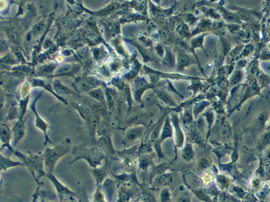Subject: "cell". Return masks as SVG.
Listing matches in <instances>:
<instances>
[{
    "label": "cell",
    "instance_id": "21",
    "mask_svg": "<svg viewBox=\"0 0 270 202\" xmlns=\"http://www.w3.org/2000/svg\"><path fill=\"white\" fill-rule=\"evenodd\" d=\"M78 55L79 56L80 58H81L82 60H84V58H86L87 56V50H86V49L81 50L79 52Z\"/></svg>",
    "mask_w": 270,
    "mask_h": 202
},
{
    "label": "cell",
    "instance_id": "1",
    "mask_svg": "<svg viewBox=\"0 0 270 202\" xmlns=\"http://www.w3.org/2000/svg\"><path fill=\"white\" fill-rule=\"evenodd\" d=\"M71 148V140L66 138L60 144L52 148H47L43 154L44 165L47 168V173H52L57 161L70 152Z\"/></svg>",
    "mask_w": 270,
    "mask_h": 202
},
{
    "label": "cell",
    "instance_id": "27",
    "mask_svg": "<svg viewBox=\"0 0 270 202\" xmlns=\"http://www.w3.org/2000/svg\"><path fill=\"white\" fill-rule=\"evenodd\" d=\"M240 16L243 19H245V20H246V19H247L248 18L247 15V14L244 13H240Z\"/></svg>",
    "mask_w": 270,
    "mask_h": 202
},
{
    "label": "cell",
    "instance_id": "10",
    "mask_svg": "<svg viewBox=\"0 0 270 202\" xmlns=\"http://www.w3.org/2000/svg\"><path fill=\"white\" fill-rule=\"evenodd\" d=\"M172 128L170 125V124L168 122H166L165 125L164 126L163 132L162 133V140H164L166 138L172 136Z\"/></svg>",
    "mask_w": 270,
    "mask_h": 202
},
{
    "label": "cell",
    "instance_id": "6",
    "mask_svg": "<svg viewBox=\"0 0 270 202\" xmlns=\"http://www.w3.org/2000/svg\"><path fill=\"white\" fill-rule=\"evenodd\" d=\"M25 166L23 162H15L11 160L10 158L4 157L3 155H1V171H6L8 168L14 166Z\"/></svg>",
    "mask_w": 270,
    "mask_h": 202
},
{
    "label": "cell",
    "instance_id": "3",
    "mask_svg": "<svg viewBox=\"0 0 270 202\" xmlns=\"http://www.w3.org/2000/svg\"><path fill=\"white\" fill-rule=\"evenodd\" d=\"M72 153L75 158L71 163L80 159H84L87 161L91 166L95 168L100 164L102 159L104 157L102 151L97 148H87L81 146L75 147Z\"/></svg>",
    "mask_w": 270,
    "mask_h": 202
},
{
    "label": "cell",
    "instance_id": "25",
    "mask_svg": "<svg viewBox=\"0 0 270 202\" xmlns=\"http://www.w3.org/2000/svg\"><path fill=\"white\" fill-rule=\"evenodd\" d=\"M10 34L11 38V39H12V40H13L14 41L17 40L18 37H17V33H16L15 31H11L10 33Z\"/></svg>",
    "mask_w": 270,
    "mask_h": 202
},
{
    "label": "cell",
    "instance_id": "19",
    "mask_svg": "<svg viewBox=\"0 0 270 202\" xmlns=\"http://www.w3.org/2000/svg\"><path fill=\"white\" fill-rule=\"evenodd\" d=\"M55 66L53 65H47L45 66L42 68V72L44 73H50L52 72V71L54 70Z\"/></svg>",
    "mask_w": 270,
    "mask_h": 202
},
{
    "label": "cell",
    "instance_id": "26",
    "mask_svg": "<svg viewBox=\"0 0 270 202\" xmlns=\"http://www.w3.org/2000/svg\"><path fill=\"white\" fill-rule=\"evenodd\" d=\"M209 165V163L208 162L206 161V160H202L200 164H199V168H201V169H203V168H206V167L208 166Z\"/></svg>",
    "mask_w": 270,
    "mask_h": 202
},
{
    "label": "cell",
    "instance_id": "16",
    "mask_svg": "<svg viewBox=\"0 0 270 202\" xmlns=\"http://www.w3.org/2000/svg\"><path fill=\"white\" fill-rule=\"evenodd\" d=\"M221 132H222V135L223 138H229V136H230V135L229 127L226 125H224L222 127Z\"/></svg>",
    "mask_w": 270,
    "mask_h": 202
},
{
    "label": "cell",
    "instance_id": "9",
    "mask_svg": "<svg viewBox=\"0 0 270 202\" xmlns=\"http://www.w3.org/2000/svg\"><path fill=\"white\" fill-rule=\"evenodd\" d=\"M182 158L186 161H190L194 157V151L191 145H187L184 148L182 153Z\"/></svg>",
    "mask_w": 270,
    "mask_h": 202
},
{
    "label": "cell",
    "instance_id": "24",
    "mask_svg": "<svg viewBox=\"0 0 270 202\" xmlns=\"http://www.w3.org/2000/svg\"><path fill=\"white\" fill-rule=\"evenodd\" d=\"M178 202H190L189 197L187 195H182L179 198Z\"/></svg>",
    "mask_w": 270,
    "mask_h": 202
},
{
    "label": "cell",
    "instance_id": "8",
    "mask_svg": "<svg viewBox=\"0 0 270 202\" xmlns=\"http://www.w3.org/2000/svg\"><path fill=\"white\" fill-rule=\"evenodd\" d=\"M189 134L193 141L195 142L197 144H198L200 145L202 144V136L200 135V133H199V131H198L196 128H191L189 130Z\"/></svg>",
    "mask_w": 270,
    "mask_h": 202
},
{
    "label": "cell",
    "instance_id": "14",
    "mask_svg": "<svg viewBox=\"0 0 270 202\" xmlns=\"http://www.w3.org/2000/svg\"><path fill=\"white\" fill-rule=\"evenodd\" d=\"M94 175H95V177L96 179L97 182L98 183L101 182L105 176V172H104L102 170H99V169H95L94 171Z\"/></svg>",
    "mask_w": 270,
    "mask_h": 202
},
{
    "label": "cell",
    "instance_id": "4",
    "mask_svg": "<svg viewBox=\"0 0 270 202\" xmlns=\"http://www.w3.org/2000/svg\"><path fill=\"white\" fill-rule=\"evenodd\" d=\"M11 137V131L7 125L2 124L1 126V141L2 143V148H7L11 152L13 153L14 149L12 148L10 144Z\"/></svg>",
    "mask_w": 270,
    "mask_h": 202
},
{
    "label": "cell",
    "instance_id": "12",
    "mask_svg": "<svg viewBox=\"0 0 270 202\" xmlns=\"http://www.w3.org/2000/svg\"><path fill=\"white\" fill-rule=\"evenodd\" d=\"M90 95L94 98H96L99 101H102L104 100V96L103 93L100 90H95L90 92Z\"/></svg>",
    "mask_w": 270,
    "mask_h": 202
},
{
    "label": "cell",
    "instance_id": "17",
    "mask_svg": "<svg viewBox=\"0 0 270 202\" xmlns=\"http://www.w3.org/2000/svg\"><path fill=\"white\" fill-rule=\"evenodd\" d=\"M1 62H3L4 64H13L15 63V60L12 56L7 55L4 57V59H2Z\"/></svg>",
    "mask_w": 270,
    "mask_h": 202
},
{
    "label": "cell",
    "instance_id": "5",
    "mask_svg": "<svg viewBox=\"0 0 270 202\" xmlns=\"http://www.w3.org/2000/svg\"><path fill=\"white\" fill-rule=\"evenodd\" d=\"M12 132L13 135L14 144H16L22 138L25 134V126L22 120H20L17 123Z\"/></svg>",
    "mask_w": 270,
    "mask_h": 202
},
{
    "label": "cell",
    "instance_id": "2",
    "mask_svg": "<svg viewBox=\"0 0 270 202\" xmlns=\"http://www.w3.org/2000/svg\"><path fill=\"white\" fill-rule=\"evenodd\" d=\"M13 154L22 159L37 182L41 176L46 175L43 169V155H25L17 151H14Z\"/></svg>",
    "mask_w": 270,
    "mask_h": 202
},
{
    "label": "cell",
    "instance_id": "7",
    "mask_svg": "<svg viewBox=\"0 0 270 202\" xmlns=\"http://www.w3.org/2000/svg\"><path fill=\"white\" fill-rule=\"evenodd\" d=\"M143 132V130L142 128L137 127L129 130L127 132V137L129 140H134L139 138Z\"/></svg>",
    "mask_w": 270,
    "mask_h": 202
},
{
    "label": "cell",
    "instance_id": "15",
    "mask_svg": "<svg viewBox=\"0 0 270 202\" xmlns=\"http://www.w3.org/2000/svg\"><path fill=\"white\" fill-rule=\"evenodd\" d=\"M267 115L265 113H262L259 115L257 120V123L259 126H262L266 121L267 119Z\"/></svg>",
    "mask_w": 270,
    "mask_h": 202
},
{
    "label": "cell",
    "instance_id": "18",
    "mask_svg": "<svg viewBox=\"0 0 270 202\" xmlns=\"http://www.w3.org/2000/svg\"><path fill=\"white\" fill-rule=\"evenodd\" d=\"M72 65L70 64H67L65 65L63 67H61V68L59 70V73H67L68 72H70L72 68Z\"/></svg>",
    "mask_w": 270,
    "mask_h": 202
},
{
    "label": "cell",
    "instance_id": "13",
    "mask_svg": "<svg viewBox=\"0 0 270 202\" xmlns=\"http://www.w3.org/2000/svg\"><path fill=\"white\" fill-rule=\"evenodd\" d=\"M157 181H158L159 184H167L172 181V177L168 175H161L159 176Z\"/></svg>",
    "mask_w": 270,
    "mask_h": 202
},
{
    "label": "cell",
    "instance_id": "11",
    "mask_svg": "<svg viewBox=\"0 0 270 202\" xmlns=\"http://www.w3.org/2000/svg\"><path fill=\"white\" fill-rule=\"evenodd\" d=\"M44 23L43 22H40L34 25L33 28V33L34 35H38L44 29Z\"/></svg>",
    "mask_w": 270,
    "mask_h": 202
},
{
    "label": "cell",
    "instance_id": "20",
    "mask_svg": "<svg viewBox=\"0 0 270 202\" xmlns=\"http://www.w3.org/2000/svg\"><path fill=\"white\" fill-rule=\"evenodd\" d=\"M14 54L15 55V56H17V58L18 60H19L21 61H24L23 55L21 53L20 50H19L18 49H15L14 50Z\"/></svg>",
    "mask_w": 270,
    "mask_h": 202
},
{
    "label": "cell",
    "instance_id": "22",
    "mask_svg": "<svg viewBox=\"0 0 270 202\" xmlns=\"http://www.w3.org/2000/svg\"><path fill=\"white\" fill-rule=\"evenodd\" d=\"M263 142L265 144H270V132L267 133L264 136L263 138Z\"/></svg>",
    "mask_w": 270,
    "mask_h": 202
},
{
    "label": "cell",
    "instance_id": "23",
    "mask_svg": "<svg viewBox=\"0 0 270 202\" xmlns=\"http://www.w3.org/2000/svg\"><path fill=\"white\" fill-rule=\"evenodd\" d=\"M162 199L163 201H167L169 199V193L167 190H164L162 192Z\"/></svg>",
    "mask_w": 270,
    "mask_h": 202
}]
</instances>
